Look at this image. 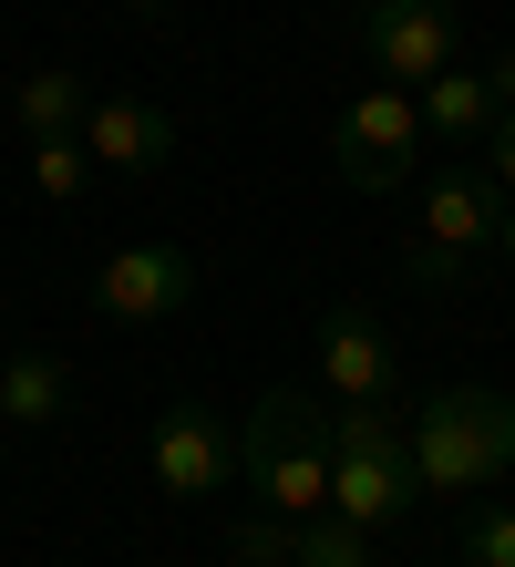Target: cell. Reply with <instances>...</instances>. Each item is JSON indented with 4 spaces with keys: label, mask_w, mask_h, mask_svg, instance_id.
<instances>
[{
    "label": "cell",
    "mask_w": 515,
    "mask_h": 567,
    "mask_svg": "<svg viewBox=\"0 0 515 567\" xmlns=\"http://www.w3.org/2000/svg\"><path fill=\"white\" fill-rule=\"evenodd\" d=\"M464 567H515V506H464Z\"/></svg>",
    "instance_id": "obj_17"
},
{
    "label": "cell",
    "mask_w": 515,
    "mask_h": 567,
    "mask_svg": "<svg viewBox=\"0 0 515 567\" xmlns=\"http://www.w3.org/2000/svg\"><path fill=\"white\" fill-rule=\"evenodd\" d=\"M227 557H237V567H289V557H299V516H268V506L237 516V526H227Z\"/></svg>",
    "instance_id": "obj_15"
},
{
    "label": "cell",
    "mask_w": 515,
    "mask_h": 567,
    "mask_svg": "<svg viewBox=\"0 0 515 567\" xmlns=\"http://www.w3.org/2000/svg\"><path fill=\"white\" fill-rule=\"evenodd\" d=\"M289 567H382V537L320 506V516H299V557H289Z\"/></svg>",
    "instance_id": "obj_14"
},
{
    "label": "cell",
    "mask_w": 515,
    "mask_h": 567,
    "mask_svg": "<svg viewBox=\"0 0 515 567\" xmlns=\"http://www.w3.org/2000/svg\"><path fill=\"white\" fill-rule=\"evenodd\" d=\"M412 495H423V475H412V444H402L392 403H340L330 413V516L382 537L392 516H412Z\"/></svg>",
    "instance_id": "obj_3"
},
{
    "label": "cell",
    "mask_w": 515,
    "mask_h": 567,
    "mask_svg": "<svg viewBox=\"0 0 515 567\" xmlns=\"http://www.w3.org/2000/svg\"><path fill=\"white\" fill-rule=\"evenodd\" d=\"M83 155L114 165V176H155V165L176 155V114L145 104V93H93L83 104Z\"/></svg>",
    "instance_id": "obj_9"
},
{
    "label": "cell",
    "mask_w": 515,
    "mask_h": 567,
    "mask_svg": "<svg viewBox=\"0 0 515 567\" xmlns=\"http://www.w3.org/2000/svg\"><path fill=\"white\" fill-rule=\"evenodd\" d=\"M0 413L31 423V433L62 423V413H73V361H62V351H11V372H0Z\"/></svg>",
    "instance_id": "obj_12"
},
{
    "label": "cell",
    "mask_w": 515,
    "mask_h": 567,
    "mask_svg": "<svg viewBox=\"0 0 515 567\" xmlns=\"http://www.w3.org/2000/svg\"><path fill=\"white\" fill-rule=\"evenodd\" d=\"M11 114H21V135H31V145H42V135H83V73L42 62V73L11 93Z\"/></svg>",
    "instance_id": "obj_13"
},
{
    "label": "cell",
    "mask_w": 515,
    "mask_h": 567,
    "mask_svg": "<svg viewBox=\"0 0 515 567\" xmlns=\"http://www.w3.org/2000/svg\"><path fill=\"white\" fill-rule=\"evenodd\" d=\"M402 444H412V475H423V495H485L505 464H515V403L485 382H454V392H433L423 413L402 423Z\"/></svg>",
    "instance_id": "obj_1"
},
{
    "label": "cell",
    "mask_w": 515,
    "mask_h": 567,
    "mask_svg": "<svg viewBox=\"0 0 515 567\" xmlns=\"http://www.w3.org/2000/svg\"><path fill=\"white\" fill-rule=\"evenodd\" d=\"M0 372H11V351H0Z\"/></svg>",
    "instance_id": "obj_22"
},
{
    "label": "cell",
    "mask_w": 515,
    "mask_h": 567,
    "mask_svg": "<svg viewBox=\"0 0 515 567\" xmlns=\"http://www.w3.org/2000/svg\"><path fill=\"white\" fill-rule=\"evenodd\" d=\"M124 11H145V21H155V11H165V0H124Z\"/></svg>",
    "instance_id": "obj_21"
},
{
    "label": "cell",
    "mask_w": 515,
    "mask_h": 567,
    "mask_svg": "<svg viewBox=\"0 0 515 567\" xmlns=\"http://www.w3.org/2000/svg\"><path fill=\"white\" fill-rule=\"evenodd\" d=\"M485 83H495V114H515V62H495Z\"/></svg>",
    "instance_id": "obj_19"
},
{
    "label": "cell",
    "mask_w": 515,
    "mask_h": 567,
    "mask_svg": "<svg viewBox=\"0 0 515 567\" xmlns=\"http://www.w3.org/2000/svg\"><path fill=\"white\" fill-rule=\"evenodd\" d=\"M495 217H505V196H495V176H485V155L443 165V176L423 186V248H412V289H454L464 258L495 248Z\"/></svg>",
    "instance_id": "obj_4"
},
{
    "label": "cell",
    "mask_w": 515,
    "mask_h": 567,
    "mask_svg": "<svg viewBox=\"0 0 515 567\" xmlns=\"http://www.w3.org/2000/svg\"><path fill=\"white\" fill-rule=\"evenodd\" d=\"M196 299V258L186 248H165V238H145V248H114L93 269V310L103 320H124V330H155V320H176Z\"/></svg>",
    "instance_id": "obj_7"
},
{
    "label": "cell",
    "mask_w": 515,
    "mask_h": 567,
    "mask_svg": "<svg viewBox=\"0 0 515 567\" xmlns=\"http://www.w3.org/2000/svg\"><path fill=\"white\" fill-rule=\"evenodd\" d=\"M361 52L382 83H433L454 62V0H361Z\"/></svg>",
    "instance_id": "obj_8"
},
{
    "label": "cell",
    "mask_w": 515,
    "mask_h": 567,
    "mask_svg": "<svg viewBox=\"0 0 515 567\" xmlns=\"http://www.w3.org/2000/svg\"><path fill=\"white\" fill-rule=\"evenodd\" d=\"M412 145H423V104H412L402 83L351 93L340 124H330V165H340V186H361V196H392L412 176Z\"/></svg>",
    "instance_id": "obj_5"
},
{
    "label": "cell",
    "mask_w": 515,
    "mask_h": 567,
    "mask_svg": "<svg viewBox=\"0 0 515 567\" xmlns=\"http://www.w3.org/2000/svg\"><path fill=\"white\" fill-rule=\"evenodd\" d=\"M145 464L165 495H227L237 485V433L217 403H165L155 433H145Z\"/></svg>",
    "instance_id": "obj_6"
},
{
    "label": "cell",
    "mask_w": 515,
    "mask_h": 567,
    "mask_svg": "<svg viewBox=\"0 0 515 567\" xmlns=\"http://www.w3.org/2000/svg\"><path fill=\"white\" fill-rule=\"evenodd\" d=\"M485 176H495V196H515V114H495V135H485Z\"/></svg>",
    "instance_id": "obj_18"
},
{
    "label": "cell",
    "mask_w": 515,
    "mask_h": 567,
    "mask_svg": "<svg viewBox=\"0 0 515 567\" xmlns=\"http://www.w3.org/2000/svg\"><path fill=\"white\" fill-rule=\"evenodd\" d=\"M412 104H423V135L433 145H454V155H474L495 135V83L485 73H464V62H443L433 83H412Z\"/></svg>",
    "instance_id": "obj_11"
},
{
    "label": "cell",
    "mask_w": 515,
    "mask_h": 567,
    "mask_svg": "<svg viewBox=\"0 0 515 567\" xmlns=\"http://www.w3.org/2000/svg\"><path fill=\"white\" fill-rule=\"evenodd\" d=\"M320 382H330V403H392V330L371 310H330L320 320Z\"/></svg>",
    "instance_id": "obj_10"
},
{
    "label": "cell",
    "mask_w": 515,
    "mask_h": 567,
    "mask_svg": "<svg viewBox=\"0 0 515 567\" xmlns=\"http://www.w3.org/2000/svg\"><path fill=\"white\" fill-rule=\"evenodd\" d=\"M495 248H505V258H515V196H505V217H495Z\"/></svg>",
    "instance_id": "obj_20"
},
{
    "label": "cell",
    "mask_w": 515,
    "mask_h": 567,
    "mask_svg": "<svg viewBox=\"0 0 515 567\" xmlns=\"http://www.w3.org/2000/svg\"><path fill=\"white\" fill-rule=\"evenodd\" d=\"M83 176H93L83 135H42V145H31V186H42L52 207H73V196H83Z\"/></svg>",
    "instance_id": "obj_16"
},
{
    "label": "cell",
    "mask_w": 515,
    "mask_h": 567,
    "mask_svg": "<svg viewBox=\"0 0 515 567\" xmlns=\"http://www.w3.org/2000/svg\"><path fill=\"white\" fill-rule=\"evenodd\" d=\"M237 475L268 516H320L330 506V413L309 392H258L248 433H237Z\"/></svg>",
    "instance_id": "obj_2"
}]
</instances>
